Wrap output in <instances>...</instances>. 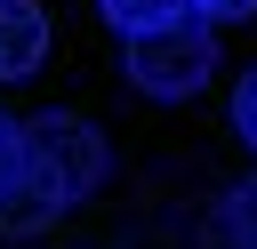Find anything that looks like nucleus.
<instances>
[{
  "label": "nucleus",
  "mask_w": 257,
  "mask_h": 249,
  "mask_svg": "<svg viewBox=\"0 0 257 249\" xmlns=\"http://www.w3.org/2000/svg\"><path fill=\"white\" fill-rule=\"evenodd\" d=\"M209 72H217L209 16H169V24H153V32H128V88H137V96L185 104Z\"/></svg>",
  "instance_id": "nucleus-1"
},
{
  "label": "nucleus",
  "mask_w": 257,
  "mask_h": 249,
  "mask_svg": "<svg viewBox=\"0 0 257 249\" xmlns=\"http://www.w3.org/2000/svg\"><path fill=\"white\" fill-rule=\"evenodd\" d=\"M24 177L48 185V193L72 209V201H88V193L112 177V153H104V137H96L80 112H40V120H24Z\"/></svg>",
  "instance_id": "nucleus-2"
},
{
  "label": "nucleus",
  "mask_w": 257,
  "mask_h": 249,
  "mask_svg": "<svg viewBox=\"0 0 257 249\" xmlns=\"http://www.w3.org/2000/svg\"><path fill=\"white\" fill-rule=\"evenodd\" d=\"M48 64V16L32 0H0V80H24Z\"/></svg>",
  "instance_id": "nucleus-3"
},
{
  "label": "nucleus",
  "mask_w": 257,
  "mask_h": 249,
  "mask_svg": "<svg viewBox=\"0 0 257 249\" xmlns=\"http://www.w3.org/2000/svg\"><path fill=\"white\" fill-rule=\"evenodd\" d=\"M56 217H64V201H56L48 185H32V177L0 193V233H8V241H32V233H48Z\"/></svg>",
  "instance_id": "nucleus-4"
},
{
  "label": "nucleus",
  "mask_w": 257,
  "mask_h": 249,
  "mask_svg": "<svg viewBox=\"0 0 257 249\" xmlns=\"http://www.w3.org/2000/svg\"><path fill=\"white\" fill-rule=\"evenodd\" d=\"M209 241H217V249H257V177H249V185H233V193L217 201Z\"/></svg>",
  "instance_id": "nucleus-5"
},
{
  "label": "nucleus",
  "mask_w": 257,
  "mask_h": 249,
  "mask_svg": "<svg viewBox=\"0 0 257 249\" xmlns=\"http://www.w3.org/2000/svg\"><path fill=\"white\" fill-rule=\"evenodd\" d=\"M104 16L120 24V40L128 32H153V24H169V16H193L185 0H104Z\"/></svg>",
  "instance_id": "nucleus-6"
},
{
  "label": "nucleus",
  "mask_w": 257,
  "mask_h": 249,
  "mask_svg": "<svg viewBox=\"0 0 257 249\" xmlns=\"http://www.w3.org/2000/svg\"><path fill=\"white\" fill-rule=\"evenodd\" d=\"M8 185H24V120L0 112V193H8Z\"/></svg>",
  "instance_id": "nucleus-7"
},
{
  "label": "nucleus",
  "mask_w": 257,
  "mask_h": 249,
  "mask_svg": "<svg viewBox=\"0 0 257 249\" xmlns=\"http://www.w3.org/2000/svg\"><path fill=\"white\" fill-rule=\"evenodd\" d=\"M233 129H241V145L257 153V64L241 72V88H233Z\"/></svg>",
  "instance_id": "nucleus-8"
},
{
  "label": "nucleus",
  "mask_w": 257,
  "mask_h": 249,
  "mask_svg": "<svg viewBox=\"0 0 257 249\" xmlns=\"http://www.w3.org/2000/svg\"><path fill=\"white\" fill-rule=\"evenodd\" d=\"M185 8H193V16H209V24H225V16H249L257 0H185Z\"/></svg>",
  "instance_id": "nucleus-9"
}]
</instances>
